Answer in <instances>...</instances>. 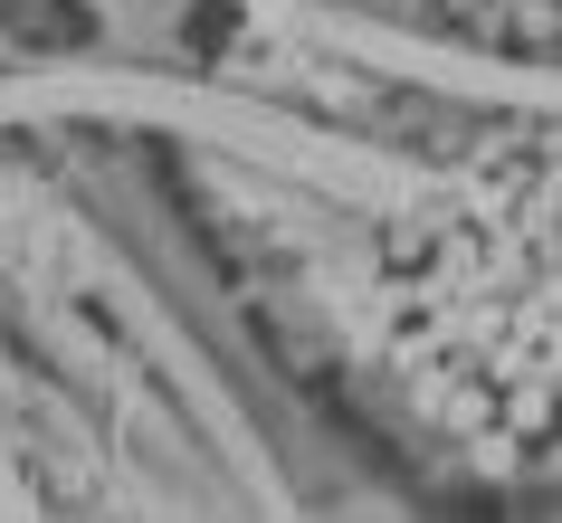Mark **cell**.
Here are the masks:
<instances>
[{"instance_id": "6da1fadb", "label": "cell", "mask_w": 562, "mask_h": 523, "mask_svg": "<svg viewBox=\"0 0 562 523\" xmlns=\"http://www.w3.org/2000/svg\"><path fill=\"white\" fill-rule=\"evenodd\" d=\"M496 419L515 437H533V429H553V362H533V372H515L505 380V400H496Z\"/></svg>"}, {"instance_id": "7a4b0ae2", "label": "cell", "mask_w": 562, "mask_h": 523, "mask_svg": "<svg viewBox=\"0 0 562 523\" xmlns=\"http://www.w3.org/2000/svg\"><path fill=\"white\" fill-rule=\"evenodd\" d=\"M419 400L439 409L448 429H486V419H496V400H486V390H458V380H429V390H419Z\"/></svg>"}]
</instances>
